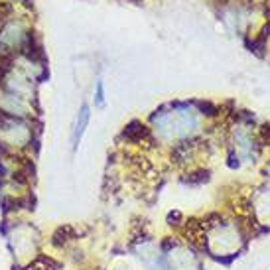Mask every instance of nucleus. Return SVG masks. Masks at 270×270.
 I'll return each instance as SVG.
<instances>
[{"mask_svg":"<svg viewBox=\"0 0 270 270\" xmlns=\"http://www.w3.org/2000/svg\"><path fill=\"white\" fill-rule=\"evenodd\" d=\"M87 121H89V109L87 107H83L81 109V115H79V121H77V127H75V142H77V138L83 135V131H85V127H87Z\"/></svg>","mask_w":270,"mask_h":270,"instance_id":"nucleus-1","label":"nucleus"}]
</instances>
